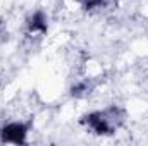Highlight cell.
<instances>
[{"instance_id":"7a4b0ae2","label":"cell","mask_w":148,"mask_h":146,"mask_svg":"<svg viewBox=\"0 0 148 146\" xmlns=\"http://www.w3.org/2000/svg\"><path fill=\"white\" fill-rule=\"evenodd\" d=\"M83 124H86L95 134H112L115 129H114V126L110 124V120H109V117H107V113H105V110L103 112H91V113H88L84 119H83Z\"/></svg>"},{"instance_id":"277c9868","label":"cell","mask_w":148,"mask_h":146,"mask_svg":"<svg viewBox=\"0 0 148 146\" xmlns=\"http://www.w3.org/2000/svg\"><path fill=\"white\" fill-rule=\"evenodd\" d=\"M91 89H93V84H91L90 79L79 81V83H76L71 88V95H73L74 98H84V96H88L91 93Z\"/></svg>"},{"instance_id":"3957f363","label":"cell","mask_w":148,"mask_h":146,"mask_svg":"<svg viewBox=\"0 0 148 146\" xmlns=\"http://www.w3.org/2000/svg\"><path fill=\"white\" fill-rule=\"evenodd\" d=\"M26 29L29 35H45L47 29H48V24H47V16L41 12V10H36L33 12L28 21H26Z\"/></svg>"},{"instance_id":"6da1fadb","label":"cell","mask_w":148,"mask_h":146,"mask_svg":"<svg viewBox=\"0 0 148 146\" xmlns=\"http://www.w3.org/2000/svg\"><path fill=\"white\" fill-rule=\"evenodd\" d=\"M28 136V126L23 122H10L0 129V141L12 145H24Z\"/></svg>"},{"instance_id":"5b68a950","label":"cell","mask_w":148,"mask_h":146,"mask_svg":"<svg viewBox=\"0 0 148 146\" xmlns=\"http://www.w3.org/2000/svg\"><path fill=\"white\" fill-rule=\"evenodd\" d=\"M77 3L84 10H95V9H102L107 3V0H77Z\"/></svg>"}]
</instances>
